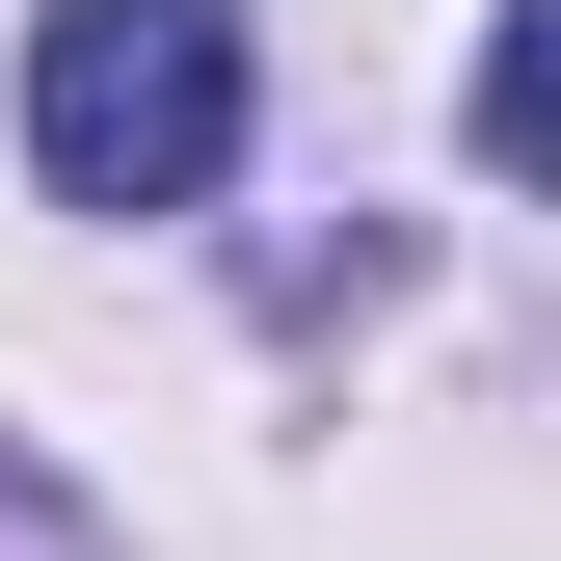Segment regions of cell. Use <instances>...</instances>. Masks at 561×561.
<instances>
[{
	"label": "cell",
	"mask_w": 561,
	"mask_h": 561,
	"mask_svg": "<svg viewBox=\"0 0 561 561\" xmlns=\"http://www.w3.org/2000/svg\"><path fill=\"white\" fill-rule=\"evenodd\" d=\"M241 161V0H27V187L54 215H187Z\"/></svg>",
	"instance_id": "6da1fadb"
}]
</instances>
